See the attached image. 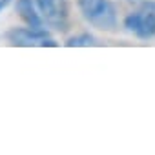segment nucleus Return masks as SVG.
I'll return each mask as SVG.
<instances>
[{
  "instance_id": "nucleus-1",
  "label": "nucleus",
  "mask_w": 155,
  "mask_h": 155,
  "mask_svg": "<svg viewBox=\"0 0 155 155\" xmlns=\"http://www.w3.org/2000/svg\"><path fill=\"white\" fill-rule=\"evenodd\" d=\"M77 6L93 28L102 31L117 28V11L110 0H77Z\"/></svg>"
},
{
  "instance_id": "nucleus-2",
  "label": "nucleus",
  "mask_w": 155,
  "mask_h": 155,
  "mask_svg": "<svg viewBox=\"0 0 155 155\" xmlns=\"http://www.w3.org/2000/svg\"><path fill=\"white\" fill-rule=\"evenodd\" d=\"M124 28L142 40L153 38L155 37V2L153 0L142 2L137 11L130 13L124 18Z\"/></svg>"
},
{
  "instance_id": "nucleus-3",
  "label": "nucleus",
  "mask_w": 155,
  "mask_h": 155,
  "mask_svg": "<svg viewBox=\"0 0 155 155\" xmlns=\"http://www.w3.org/2000/svg\"><path fill=\"white\" fill-rule=\"evenodd\" d=\"M44 22L55 29H66L68 24V2L66 0H35Z\"/></svg>"
},
{
  "instance_id": "nucleus-4",
  "label": "nucleus",
  "mask_w": 155,
  "mask_h": 155,
  "mask_svg": "<svg viewBox=\"0 0 155 155\" xmlns=\"http://www.w3.org/2000/svg\"><path fill=\"white\" fill-rule=\"evenodd\" d=\"M48 31L44 28H13L8 31V38L13 46L20 48H31V46H42V40L48 38Z\"/></svg>"
},
{
  "instance_id": "nucleus-5",
  "label": "nucleus",
  "mask_w": 155,
  "mask_h": 155,
  "mask_svg": "<svg viewBox=\"0 0 155 155\" xmlns=\"http://www.w3.org/2000/svg\"><path fill=\"white\" fill-rule=\"evenodd\" d=\"M17 13L31 28H44V18L35 0H17Z\"/></svg>"
},
{
  "instance_id": "nucleus-6",
  "label": "nucleus",
  "mask_w": 155,
  "mask_h": 155,
  "mask_svg": "<svg viewBox=\"0 0 155 155\" xmlns=\"http://www.w3.org/2000/svg\"><path fill=\"white\" fill-rule=\"evenodd\" d=\"M93 44H95V38L90 33H81V35L69 37L66 40V46L68 48H88V46H93Z\"/></svg>"
},
{
  "instance_id": "nucleus-7",
  "label": "nucleus",
  "mask_w": 155,
  "mask_h": 155,
  "mask_svg": "<svg viewBox=\"0 0 155 155\" xmlns=\"http://www.w3.org/2000/svg\"><path fill=\"white\" fill-rule=\"evenodd\" d=\"M46 46H48V48H57L58 44H57L53 38H49V37H48V38H44V40H42V48H46Z\"/></svg>"
},
{
  "instance_id": "nucleus-8",
  "label": "nucleus",
  "mask_w": 155,
  "mask_h": 155,
  "mask_svg": "<svg viewBox=\"0 0 155 155\" xmlns=\"http://www.w3.org/2000/svg\"><path fill=\"white\" fill-rule=\"evenodd\" d=\"M8 4H9V0H0V9H4Z\"/></svg>"
}]
</instances>
